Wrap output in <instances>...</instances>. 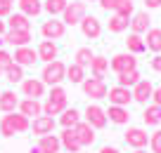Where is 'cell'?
Returning <instances> with one entry per match:
<instances>
[{"label": "cell", "mask_w": 161, "mask_h": 153, "mask_svg": "<svg viewBox=\"0 0 161 153\" xmlns=\"http://www.w3.org/2000/svg\"><path fill=\"white\" fill-rule=\"evenodd\" d=\"M69 109V97H66V89L62 85H55L47 94L45 104H43V113L45 115H59L62 111Z\"/></svg>", "instance_id": "cell-1"}, {"label": "cell", "mask_w": 161, "mask_h": 153, "mask_svg": "<svg viewBox=\"0 0 161 153\" xmlns=\"http://www.w3.org/2000/svg\"><path fill=\"white\" fill-rule=\"evenodd\" d=\"M31 127V123H29V118L26 115H21V113H7V115H3V120H0V137H14V134H21V132H26V130Z\"/></svg>", "instance_id": "cell-2"}, {"label": "cell", "mask_w": 161, "mask_h": 153, "mask_svg": "<svg viewBox=\"0 0 161 153\" xmlns=\"http://www.w3.org/2000/svg\"><path fill=\"white\" fill-rule=\"evenodd\" d=\"M40 80H43L45 85H50V87L59 85L62 80H66V64H62L59 59L45 64V69H43V73H40Z\"/></svg>", "instance_id": "cell-3"}, {"label": "cell", "mask_w": 161, "mask_h": 153, "mask_svg": "<svg viewBox=\"0 0 161 153\" xmlns=\"http://www.w3.org/2000/svg\"><path fill=\"white\" fill-rule=\"evenodd\" d=\"M86 14H88L86 3L71 0L69 5H66V10L62 12V21H64V24H69V26H74V24H80V19H83Z\"/></svg>", "instance_id": "cell-4"}, {"label": "cell", "mask_w": 161, "mask_h": 153, "mask_svg": "<svg viewBox=\"0 0 161 153\" xmlns=\"http://www.w3.org/2000/svg\"><path fill=\"white\" fill-rule=\"evenodd\" d=\"M109 69L114 71L116 75L128 73V71L137 69V59H135V54H130V52H123V54H116L114 59L109 61Z\"/></svg>", "instance_id": "cell-5"}, {"label": "cell", "mask_w": 161, "mask_h": 153, "mask_svg": "<svg viewBox=\"0 0 161 153\" xmlns=\"http://www.w3.org/2000/svg\"><path fill=\"white\" fill-rule=\"evenodd\" d=\"M80 87H83V94L90 99H107V92H109L104 80H100V78H86L80 83Z\"/></svg>", "instance_id": "cell-6"}, {"label": "cell", "mask_w": 161, "mask_h": 153, "mask_svg": "<svg viewBox=\"0 0 161 153\" xmlns=\"http://www.w3.org/2000/svg\"><path fill=\"white\" fill-rule=\"evenodd\" d=\"M40 33H43L45 40H59V38H64V33H66V24L59 21V19H55V17H50L47 21H43Z\"/></svg>", "instance_id": "cell-7"}, {"label": "cell", "mask_w": 161, "mask_h": 153, "mask_svg": "<svg viewBox=\"0 0 161 153\" xmlns=\"http://www.w3.org/2000/svg\"><path fill=\"white\" fill-rule=\"evenodd\" d=\"M86 123L90 125L92 130H102L107 125V111L97 104H88L86 109Z\"/></svg>", "instance_id": "cell-8"}, {"label": "cell", "mask_w": 161, "mask_h": 153, "mask_svg": "<svg viewBox=\"0 0 161 153\" xmlns=\"http://www.w3.org/2000/svg\"><path fill=\"white\" fill-rule=\"evenodd\" d=\"M21 94L26 99H40L45 94V83L40 78H24L21 80Z\"/></svg>", "instance_id": "cell-9"}, {"label": "cell", "mask_w": 161, "mask_h": 153, "mask_svg": "<svg viewBox=\"0 0 161 153\" xmlns=\"http://www.w3.org/2000/svg\"><path fill=\"white\" fill-rule=\"evenodd\" d=\"M107 99H109L111 106H128L133 101V92H130V87L116 85V87H111L109 92H107Z\"/></svg>", "instance_id": "cell-10"}, {"label": "cell", "mask_w": 161, "mask_h": 153, "mask_svg": "<svg viewBox=\"0 0 161 153\" xmlns=\"http://www.w3.org/2000/svg\"><path fill=\"white\" fill-rule=\"evenodd\" d=\"M12 59H14V64L19 66H33L36 61H38V52H36L33 47H29V45H24V47H17L14 54H12Z\"/></svg>", "instance_id": "cell-11"}, {"label": "cell", "mask_w": 161, "mask_h": 153, "mask_svg": "<svg viewBox=\"0 0 161 153\" xmlns=\"http://www.w3.org/2000/svg\"><path fill=\"white\" fill-rule=\"evenodd\" d=\"M59 148H62V141L57 134H43L38 146L33 148V153H59Z\"/></svg>", "instance_id": "cell-12"}, {"label": "cell", "mask_w": 161, "mask_h": 153, "mask_svg": "<svg viewBox=\"0 0 161 153\" xmlns=\"http://www.w3.org/2000/svg\"><path fill=\"white\" fill-rule=\"evenodd\" d=\"M133 101H137V104H147L152 99V94H154V85L149 83V80H140L137 85H133Z\"/></svg>", "instance_id": "cell-13"}, {"label": "cell", "mask_w": 161, "mask_h": 153, "mask_svg": "<svg viewBox=\"0 0 161 153\" xmlns=\"http://www.w3.org/2000/svg\"><path fill=\"white\" fill-rule=\"evenodd\" d=\"M126 144L128 146H133V148H145L147 144H149V137H147V132L142 127H128V132H126Z\"/></svg>", "instance_id": "cell-14"}, {"label": "cell", "mask_w": 161, "mask_h": 153, "mask_svg": "<svg viewBox=\"0 0 161 153\" xmlns=\"http://www.w3.org/2000/svg\"><path fill=\"white\" fill-rule=\"evenodd\" d=\"M80 31H83L86 38L95 40V38H100V35H102V24H100L97 17H88L86 14L83 19H80Z\"/></svg>", "instance_id": "cell-15"}, {"label": "cell", "mask_w": 161, "mask_h": 153, "mask_svg": "<svg viewBox=\"0 0 161 153\" xmlns=\"http://www.w3.org/2000/svg\"><path fill=\"white\" fill-rule=\"evenodd\" d=\"M74 132H76V137H78L80 146H92V144H95V139H97L95 130H92L90 125L86 123V120H80V123L74 127Z\"/></svg>", "instance_id": "cell-16"}, {"label": "cell", "mask_w": 161, "mask_h": 153, "mask_svg": "<svg viewBox=\"0 0 161 153\" xmlns=\"http://www.w3.org/2000/svg\"><path fill=\"white\" fill-rule=\"evenodd\" d=\"M31 130H33V134H38V137H43V134H52V130H55V118L52 115H38V118H33V125H31Z\"/></svg>", "instance_id": "cell-17"}, {"label": "cell", "mask_w": 161, "mask_h": 153, "mask_svg": "<svg viewBox=\"0 0 161 153\" xmlns=\"http://www.w3.org/2000/svg\"><path fill=\"white\" fill-rule=\"evenodd\" d=\"M38 61H45V64H50V61H55L57 59V43L55 40H43V43L38 45Z\"/></svg>", "instance_id": "cell-18"}, {"label": "cell", "mask_w": 161, "mask_h": 153, "mask_svg": "<svg viewBox=\"0 0 161 153\" xmlns=\"http://www.w3.org/2000/svg\"><path fill=\"white\" fill-rule=\"evenodd\" d=\"M59 141H62V146L66 148V153H78L80 148V141H78V137H76V132H74V127H64V132L59 134Z\"/></svg>", "instance_id": "cell-19"}, {"label": "cell", "mask_w": 161, "mask_h": 153, "mask_svg": "<svg viewBox=\"0 0 161 153\" xmlns=\"http://www.w3.org/2000/svg\"><path fill=\"white\" fill-rule=\"evenodd\" d=\"M17 109H19V113L26 115V118H31V115H33V118L43 115V104H40L38 99H21Z\"/></svg>", "instance_id": "cell-20"}, {"label": "cell", "mask_w": 161, "mask_h": 153, "mask_svg": "<svg viewBox=\"0 0 161 153\" xmlns=\"http://www.w3.org/2000/svg\"><path fill=\"white\" fill-rule=\"evenodd\" d=\"M3 40H5L7 45H14V47H24L31 40V31H10L7 28V33L3 35Z\"/></svg>", "instance_id": "cell-21"}, {"label": "cell", "mask_w": 161, "mask_h": 153, "mask_svg": "<svg viewBox=\"0 0 161 153\" xmlns=\"http://www.w3.org/2000/svg\"><path fill=\"white\" fill-rule=\"evenodd\" d=\"M149 14L147 12H137V14H133L130 17V31L133 33H137V35H142V33H147L149 31Z\"/></svg>", "instance_id": "cell-22"}, {"label": "cell", "mask_w": 161, "mask_h": 153, "mask_svg": "<svg viewBox=\"0 0 161 153\" xmlns=\"http://www.w3.org/2000/svg\"><path fill=\"white\" fill-rule=\"evenodd\" d=\"M107 120H111L114 125H128L130 113H128L126 106H109V111H107Z\"/></svg>", "instance_id": "cell-23"}, {"label": "cell", "mask_w": 161, "mask_h": 153, "mask_svg": "<svg viewBox=\"0 0 161 153\" xmlns=\"http://www.w3.org/2000/svg\"><path fill=\"white\" fill-rule=\"evenodd\" d=\"M17 106H19V97L12 89L0 92V111L3 113H12V111H17Z\"/></svg>", "instance_id": "cell-24"}, {"label": "cell", "mask_w": 161, "mask_h": 153, "mask_svg": "<svg viewBox=\"0 0 161 153\" xmlns=\"http://www.w3.org/2000/svg\"><path fill=\"white\" fill-rule=\"evenodd\" d=\"M5 24H7V28H10V31H31L29 17L21 14V12H17V14H10Z\"/></svg>", "instance_id": "cell-25"}, {"label": "cell", "mask_w": 161, "mask_h": 153, "mask_svg": "<svg viewBox=\"0 0 161 153\" xmlns=\"http://www.w3.org/2000/svg\"><path fill=\"white\" fill-rule=\"evenodd\" d=\"M17 5H19V12L26 14L29 19L31 17H38L43 12V3L40 0H17Z\"/></svg>", "instance_id": "cell-26"}, {"label": "cell", "mask_w": 161, "mask_h": 153, "mask_svg": "<svg viewBox=\"0 0 161 153\" xmlns=\"http://www.w3.org/2000/svg\"><path fill=\"white\" fill-rule=\"evenodd\" d=\"M90 71H92V78H104L107 75V71H109V59H104V57H92V61H90Z\"/></svg>", "instance_id": "cell-27"}, {"label": "cell", "mask_w": 161, "mask_h": 153, "mask_svg": "<svg viewBox=\"0 0 161 153\" xmlns=\"http://www.w3.org/2000/svg\"><path fill=\"white\" fill-rule=\"evenodd\" d=\"M145 45H147V49L154 52V54H161V28H149L147 31Z\"/></svg>", "instance_id": "cell-28"}, {"label": "cell", "mask_w": 161, "mask_h": 153, "mask_svg": "<svg viewBox=\"0 0 161 153\" xmlns=\"http://www.w3.org/2000/svg\"><path fill=\"white\" fill-rule=\"evenodd\" d=\"M142 120H145V125H149V127L161 125V106H156V104L147 106L145 113H142Z\"/></svg>", "instance_id": "cell-29"}, {"label": "cell", "mask_w": 161, "mask_h": 153, "mask_svg": "<svg viewBox=\"0 0 161 153\" xmlns=\"http://www.w3.org/2000/svg\"><path fill=\"white\" fill-rule=\"evenodd\" d=\"M59 123H62V127H76L80 123V113L76 109H66L59 113Z\"/></svg>", "instance_id": "cell-30"}, {"label": "cell", "mask_w": 161, "mask_h": 153, "mask_svg": "<svg viewBox=\"0 0 161 153\" xmlns=\"http://www.w3.org/2000/svg\"><path fill=\"white\" fill-rule=\"evenodd\" d=\"M66 5H69V0H45V3H43V10L50 17H57V14H62V12L66 10Z\"/></svg>", "instance_id": "cell-31"}, {"label": "cell", "mask_w": 161, "mask_h": 153, "mask_svg": "<svg viewBox=\"0 0 161 153\" xmlns=\"http://www.w3.org/2000/svg\"><path fill=\"white\" fill-rule=\"evenodd\" d=\"M126 45H128V52H130V54H142V52L147 49L145 40H142V38H140L137 33H130V35H128Z\"/></svg>", "instance_id": "cell-32"}, {"label": "cell", "mask_w": 161, "mask_h": 153, "mask_svg": "<svg viewBox=\"0 0 161 153\" xmlns=\"http://www.w3.org/2000/svg\"><path fill=\"white\" fill-rule=\"evenodd\" d=\"M66 80H71L74 85L83 83V80H86V69H83V66H78V64L66 66Z\"/></svg>", "instance_id": "cell-33"}, {"label": "cell", "mask_w": 161, "mask_h": 153, "mask_svg": "<svg viewBox=\"0 0 161 153\" xmlns=\"http://www.w3.org/2000/svg\"><path fill=\"white\" fill-rule=\"evenodd\" d=\"M3 75H5V80H10V83H21V80H24V66L12 64V66H7V69L3 71Z\"/></svg>", "instance_id": "cell-34"}, {"label": "cell", "mask_w": 161, "mask_h": 153, "mask_svg": "<svg viewBox=\"0 0 161 153\" xmlns=\"http://www.w3.org/2000/svg\"><path fill=\"white\" fill-rule=\"evenodd\" d=\"M140 71L137 69H133V71H128V73H121L119 75V85L121 87H133V85H137L140 83Z\"/></svg>", "instance_id": "cell-35"}, {"label": "cell", "mask_w": 161, "mask_h": 153, "mask_svg": "<svg viewBox=\"0 0 161 153\" xmlns=\"http://www.w3.org/2000/svg\"><path fill=\"white\" fill-rule=\"evenodd\" d=\"M92 49L90 47H80V49H76V57H74V64H78V66H83V69H88L90 66V61H92Z\"/></svg>", "instance_id": "cell-36"}, {"label": "cell", "mask_w": 161, "mask_h": 153, "mask_svg": "<svg viewBox=\"0 0 161 153\" xmlns=\"http://www.w3.org/2000/svg\"><path fill=\"white\" fill-rule=\"evenodd\" d=\"M128 26H130V19H126V17L114 14V17L109 19V31H111V33H123Z\"/></svg>", "instance_id": "cell-37"}, {"label": "cell", "mask_w": 161, "mask_h": 153, "mask_svg": "<svg viewBox=\"0 0 161 153\" xmlns=\"http://www.w3.org/2000/svg\"><path fill=\"white\" fill-rule=\"evenodd\" d=\"M114 14H119V17H126V19H130V17L135 14V7H133V0H121L119 5H116Z\"/></svg>", "instance_id": "cell-38"}, {"label": "cell", "mask_w": 161, "mask_h": 153, "mask_svg": "<svg viewBox=\"0 0 161 153\" xmlns=\"http://www.w3.org/2000/svg\"><path fill=\"white\" fill-rule=\"evenodd\" d=\"M149 146H152V153H161V130L149 134Z\"/></svg>", "instance_id": "cell-39"}, {"label": "cell", "mask_w": 161, "mask_h": 153, "mask_svg": "<svg viewBox=\"0 0 161 153\" xmlns=\"http://www.w3.org/2000/svg\"><path fill=\"white\" fill-rule=\"evenodd\" d=\"M14 64V59H12V54L7 52V49H0V71H5L7 66Z\"/></svg>", "instance_id": "cell-40"}, {"label": "cell", "mask_w": 161, "mask_h": 153, "mask_svg": "<svg viewBox=\"0 0 161 153\" xmlns=\"http://www.w3.org/2000/svg\"><path fill=\"white\" fill-rule=\"evenodd\" d=\"M97 3H100V7H102V10H107V12H114L116 10V5H119V3H121V0H97Z\"/></svg>", "instance_id": "cell-41"}, {"label": "cell", "mask_w": 161, "mask_h": 153, "mask_svg": "<svg viewBox=\"0 0 161 153\" xmlns=\"http://www.w3.org/2000/svg\"><path fill=\"white\" fill-rule=\"evenodd\" d=\"M10 14H12V5L0 3V19H3V17H10Z\"/></svg>", "instance_id": "cell-42"}, {"label": "cell", "mask_w": 161, "mask_h": 153, "mask_svg": "<svg viewBox=\"0 0 161 153\" xmlns=\"http://www.w3.org/2000/svg\"><path fill=\"white\" fill-rule=\"evenodd\" d=\"M152 69H154L156 73H161V54H156L154 59H152Z\"/></svg>", "instance_id": "cell-43"}, {"label": "cell", "mask_w": 161, "mask_h": 153, "mask_svg": "<svg viewBox=\"0 0 161 153\" xmlns=\"http://www.w3.org/2000/svg\"><path fill=\"white\" fill-rule=\"evenodd\" d=\"M145 7L147 10H156V7H161V0H145Z\"/></svg>", "instance_id": "cell-44"}, {"label": "cell", "mask_w": 161, "mask_h": 153, "mask_svg": "<svg viewBox=\"0 0 161 153\" xmlns=\"http://www.w3.org/2000/svg\"><path fill=\"white\" fill-rule=\"evenodd\" d=\"M152 99H154V104L161 106V87H154V94H152Z\"/></svg>", "instance_id": "cell-45"}, {"label": "cell", "mask_w": 161, "mask_h": 153, "mask_svg": "<svg viewBox=\"0 0 161 153\" xmlns=\"http://www.w3.org/2000/svg\"><path fill=\"white\" fill-rule=\"evenodd\" d=\"M100 153H121V151H119V148H114V146H102Z\"/></svg>", "instance_id": "cell-46"}, {"label": "cell", "mask_w": 161, "mask_h": 153, "mask_svg": "<svg viewBox=\"0 0 161 153\" xmlns=\"http://www.w3.org/2000/svg\"><path fill=\"white\" fill-rule=\"evenodd\" d=\"M7 33V24H5V21H3V19H0V38H3V35H5Z\"/></svg>", "instance_id": "cell-47"}, {"label": "cell", "mask_w": 161, "mask_h": 153, "mask_svg": "<svg viewBox=\"0 0 161 153\" xmlns=\"http://www.w3.org/2000/svg\"><path fill=\"white\" fill-rule=\"evenodd\" d=\"M133 153H147V151H145V148H135Z\"/></svg>", "instance_id": "cell-48"}, {"label": "cell", "mask_w": 161, "mask_h": 153, "mask_svg": "<svg viewBox=\"0 0 161 153\" xmlns=\"http://www.w3.org/2000/svg\"><path fill=\"white\" fill-rule=\"evenodd\" d=\"M0 3H7V5H12V3H17V0H0Z\"/></svg>", "instance_id": "cell-49"}, {"label": "cell", "mask_w": 161, "mask_h": 153, "mask_svg": "<svg viewBox=\"0 0 161 153\" xmlns=\"http://www.w3.org/2000/svg\"><path fill=\"white\" fill-rule=\"evenodd\" d=\"M0 75H3V71H0Z\"/></svg>", "instance_id": "cell-50"}, {"label": "cell", "mask_w": 161, "mask_h": 153, "mask_svg": "<svg viewBox=\"0 0 161 153\" xmlns=\"http://www.w3.org/2000/svg\"><path fill=\"white\" fill-rule=\"evenodd\" d=\"M90 3H95V0H90Z\"/></svg>", "instance_id": "cell-51"}]
</instances>
